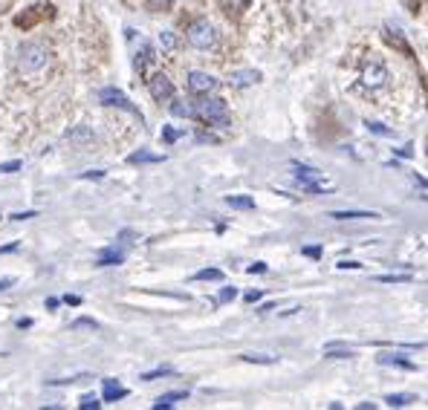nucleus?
I'll list each match as a JSON object with an SVG mask.
<instances>
[{
    "label": "nucleus",
    "mask_w": 428,
    "mask_h": 410,
    "mask_svg": "<svg viewBox=\"0 0 428 410\" xmlns=\"http://www.w3.org/2000/svg\"><path fill=\"white\" fill-rule=\"evenodd\" d=\"M171 113H174V116H197V110H194V104H188V102H174V104H171Z\"/></svg>",
    "instance_id": "nucleus-19"
},
{
    "label": "nucleus",
    "mask_w": 428,
    "mask_h": 410,
    "mask_svg": "<svg viewBox=\"0 0 428 410\" xmlns=\"http://www.w3.org/2000/svg\"><path fill=\"white\" fill-rule=\"evenodd\" d=\"M194 281H223V271L220 269H200Z\"/></svg>",
    "instance_id": "nucleus-20"
},
{
    "label": "nucleus",
    "mask_w": 428,
    "mask_h": 410,
    "mask_svg": "<svg viewBox=\"0 0 428 410\" xmlns=\"http://www.w3.org/2000/svg\"><path fill=\"white\" fill-rule=\"evenodd\" d=\"M15 220H29V217H35V211H21V214H12Z\"/></svg>",
    "instance_id": "nucleus-38"
},
{
    "label": "nucleus",
    "mask_w": 428,
    "mask_h": 410,
    "mask_svg": "<svg viewBox=\"0 0 428 410\" xmlns=\"http://www.w3.org/2000/svg\"><path fill=\"white\" fill-rule=\"evenodd\" d=\"M124 396H127V390L119 382L105 379V401H116V399H124Z\"/></svg>",
    "instance_id": "nucleus-14"
},
{
    "label": "nucleus",
    "mask_w": 428,
    "mask_h": 410,
    "mask_svg": "<svg viewBox=\"0 0 428 410\" xmlns=\"http://www.w3.org/2000/svg\"><path fill=\"white\" fill-rule=\"evenodd\" d=\"M99 99H102V104H107V107H122V110H127V113H137L139 116V110L127 102V96L122 93V90H116V87H105L102 93H99Z\"/></svg>",
    "instance_id": "nucleus-8"
},
{
    "label": "nucleus",
    "mask_w": 428,
    "mask_h": 410,
    "mask_svg": "<svg viewBox=\"0 0 428 410\" xmlns=\"http://www.w3.org/2000/svg\"><path fill=\"white\" fill-rule=\"evenodd\" d=\"M338 269H359V263H356V260H341Z\"/></svg>",
    "instance_id": "nucleus-37"
},
{
    "label": "nucleus",
    "mask_w": 428,
    "mask_h": 410,
    "mask_svg": "<svg viewBox=\"0 0 428 410\" xmlns=\"http://www.w3.org/2000/svg\"><path fill=\"white\" fill-rule=\"evenodd\" d=\"M168 373H174V370H171V367H159V370H151V373H145L142 379H145V382H154V379H162V376H168Z\"/></svg>",
    "instance_id": "nucleus-30"
},
{
    "label": "nucleus",
    "mask_w": 428,
    "mask_h": 410,
    "mask_svg": "<svg viewBox=\"0 0 428 410\" xmlns=\"http://www.w3.org/2000/svg\"><path fill=\"white\" fill-rule=\"evenodd\" d=\"M324 352H327L330 358H353V355H356L351 347H341V344H327Z\"/></svg>",
    "instance_id": "nucleus-17"
},
{
    "label": "nucleus",
    "mask_w": 428,
    "mask_h": 410,
    "mask_svg": "<svg viewBox=\"0 0 428 410\" xmlns=\"http://www.w3.org/2000/svg\"><path fill=\"white\" fill-rule=\"evenodd\" d=\"M188 393L186 390H174V393H162L156 401H154V410H165V407H174L177 401H183Z\"/></svg>",
    "instance_id": "nucleus-12"
},
{
    "label": "nucleus",
    "mask_w": 428,
    "mask_h": 410,
    "mask_svg": "<svg viewBox=\"0 0 428 410\" xmlns=\"http://www.w3.org/2000/svg\"><path fill=\"white\" fill-rule=\"evenodd\" d=\"M333 220H376V211H333Z\"/></svg>",
    "instance_id": "nucleus-15"
},
{
    "label": "nucleus",
    "mask_w": 428,
    "mask_h": 410,
    "mask_svg": "<svg viewBox=\"0 0 428 410\" xmlns=\"http://www.w3.org/2000/svg\"><path fill=\"white\" fill-rule=\"evenodd\" d=\"M379 364H388V367H400V370H417L414 361H408L405 355H394V352H382Z\"/></svg>",
    "instance_id": "nucleus-11"
},
{
    "label": "nucleus",
    "mask_w": 428,
    "mask_h": 410,
    "mask_svg": "<svg viewBox=\"0 0 428 410\" xmlns=\"http://www.w3.org/2000/svg\"><path fill=\"white\" fill-rule=\"evenodd\" d=\"M408 275H376V284H405Z\"/></svg>",
    "instance_id": "nucleus-27"
},
{
    "label": "nucleus",
    "mask_w": 428,
    "mask_h": 410,
    "mask_svg": "<svg viewBox=\"0 0 428 410\" xmlns=\"http://www.w3.org/2000/svg\"><path fill=\"white\" fill-rule=\"evenodd\" d=\"M127 162H131V165H145V162H165V156H159V153H148V151H137V153H131V156H127Z\"/></svg>",
    "instance_id": "nucleus-16"
},
{
    "label": "nucleus",
    "mask_w": 428,
    "mask_h": 410,
    "mask_svg": "<svg viewBox=\"0 0 428 410\" xmlns=\"http://www.w3.org/2000/svg\"><path fill=\"white\" fill-rule=\"evenodd\" d=\"M385 401H388L391 407H405V404L417 401V396H414V393H391V396L385 399Z\"/></svg>",
    "instance_id": "nucleus-18"
},
{
    "label": "nucleus",
    "mask_w": 428,
    "mask_h": 410,
    "mask_svg": "<svg viewBox=\"0 0 428 410\" xmlns=\"http://www.w3.org/2000/svg\"><path fill=\"white\" fill-rule=\"evenodd\" d=\"M151 58H154V50H151V43H148V41H142V53L137 55V67L142 70V67H145V64H148Z\"/></svg>",
    "instance_id": "nucleus-24"
},
{
    "label": "nucleus",
    "mask_w": 428,
    "mask_h": 410,
    "mask_svg": "<svg viewBox=\"0 0 428 410\" xmlns=\"http://www.w3.org/2000/svg\"><path fill=\"white\" fill-rule=\"evenodd\" d=\"M304 254L313 257V260H319V257H321V249H319V246H304Z\"/></svg>",
    "instance_id": "nucleus-32"
},
{
    "label": "nucleus",
    "mask_w": 428,
    "mask_h": 410,
    "mask_svg": "<svg viewBox=\"0 0 428 410\" xmlns=\"http://www.w3.org/2000/svg\"><path fill=\"white\" fill-rule=\"evenodd\" d=\"M12 286V278H0V289H9Z\"/></svg>",
    "instance_id": "nucleus-41"
},
{
    "label": "nucleus",
    "mask_w": 428,
    "mask_h": 410,
    "mask_svg": "<svg viewBox=\"0 0 428 410\" xmlns=\"http://www.w3.org/2000/svg\"><path fill=\"white\" fill-rule=\"evenodd\" d=\"M235 295H237V289H235V286H226V289H220L218 303H229V301H235Z\"/></svg>",
    "instance_id": "nucleus-29"
},
{
    "label": "nucleus",
    "mask_w": 428,
    "mask_h": 410,
    "mask_svg": "<svg viewBox=\"0 0 428 410\" xmlns=\"http://www.w3.org/2000/svg\"><path fill=\"white\" fill-rule=\"evenodd\" d=\"M186 38H188V43H191L194 50H211L214 43H218V32H214V26L208 21H203V18L188 26Z\"/></svg>",
    "instance_id": "nucleus-3"
},
{
    "label": "nucleus",
    "mask_w": 428,
    "mask_h": 410,
    "mask_svg": "<svg viewBox=\"0 0 428 410\" xmlns=\"http://www.w3.org/2000/svg\"><path fill=\"white\" fill-rule=\"evenodd\" d=\"M249 271H252V275H261V271H267V263H252Z\"/></svg>",
    "instance_id": "nucleus-34"
},
{
    "label": "nucleus",
    "mask_w": 428,
    "mask_h": 410,
    "mask_svg": "<svg viewBox=\"0 0 428 410\" xmlns=\"http://www.w3.org/2000/svg\"><path fill=\"white\" fill-rule=\"evenodd\" d=\"M23 168V162L21 159H15V162H4L0 165V173H15V171H21Z\"/></svg>",
    "instance_id": "nucleus-31"
},
{
    "label": "nucleus",
    "mask_w": 428,
    "mask_h": 410,
    "mask_svg": "<svg viewBox=\"0 0 428 410\" xmlns=\"http://www.w3.org/2000/svg\"><path fill=\"white\" fill-rule=\"evenodd\" d=\"M258 78H261L258 70H240V72L232 75V84H235V87H249V84H255Z\"/></svg>",
    "instance_id": "nucleus-13"
},
{
    "label": "nucleus",
    "mask_w": 428,
    "mask_h": 410,
    "mask_svg": "<svg viewBox=\"0 0 428 410\" xmlns=\"http://www.w3.org/2000/svg\"><path fill=\"white\" fill-rule=\"evenodd\" d=\"M370 130H376V133H385V136H391V130H388V127H382V124H376V122H370Z\"/></svg>",
    "instance_id": "nucleus-36"
},
{
    "label": "nucleus",
    "mask_w": 428,
    "mask_h": 410,
    "mask_svg": "<svg viewBox=\"0 0 428 410\" xmlns=\"http://www.w3.org/2000/svg\"><path fill=\"white\" fill-rule=\"evenodd\" d=\"M159 47L162 50H174L177 47V35L174 32H159Z\"/></svg>",
    "instance_id": "nucleus-25"
},
{
    "label": "nucleus",
    "mask_w": 428,
    "mask_h": 410,
    "mask_svg": "<svg viewBox=\"0 0 428 410\" xmlns=\"http://www.w3.org/2000/svg\"><path fill=\"white\" fill-rule=\"evenodd\" d=\"M194 110H197V116L205 119L208 124H218V127H226V124H229V107H226L223 99H214V96L205 93V99L197 102Z\"/></svg>",
    "instance_id": "nucleus-2"
},
{
    "label": "nucleus",
    "mask_w": 428,
    "mask_h": 410,
    "mask_svg": "<svg viewBox=\"0 0 428 410\" xmlns=\"http://www.w3.org/2000/svg\"><path fill=\"white\" fill-rule=\"evenodd\" d=\"M218 87V81H214L208 72H188V90L194 96H205V93H211V90Z\"/></svg>",
    "instance_id": "nucleus-9"
},
{
    "label": "nucleus",
    "mask_w": 428,
    "mask_h": 410,
    "mask_svg": "<svg viewBox=\"0 0 428 410\" xmlns=\"http://www.w3.org/2000/svg\"><path fill=\"white\" fill-rule=\"evenodd\" d=\"M388 67H385V61L382 58H370V61H365V67H362V84L368 87V90H379V87H385L388 84Z\"/></svg>",
    "instance_id": "nucleus-4"
},
{
    "label": "nucleus",
    "mask_w": 428,
    "mask_h": 410,
    "mask_svg": "<svg viewBox=\"0 0 428 410\" xmlns=\"http://www.w3.org/2000/svg\"><path fill=\"white\" fill-rule=\"evenodd\" d=\"M78 407H81V410H90V407L96 410V407H102V401H99V396H93V393H84V396L78 399Z\"/></svg>",
    "instance_id": "nucleus-22"
},
{
    "label": "nucleus",
    "mask_w": 428,
    "mask_h": 410,
    "mask_svg": "<svg viewBox=\"0 0 428 410\" xmlns=\"http://www.w3.org/2000/svg\"><path fill=\"white\" fill-rule=\"evenodd\" d=\"M226 203L232 205V208H255V200L252 197H226Z\"/></svg>",
    "instance_id": "nucleus-23"
},
{
    "label": "nucleus",
    "mask_w": 428,
    "mask_h": 410,
    "mask_svg": "<svg viewBox=\"0 0 428 410\" xmlns=\"http://www.w3.org/2000/svg\"><path fill=\"white\" fill-rule=\"evenodd\" d=\"M246 301H249V303H255V301H261V292H249V295H246Z\"/></svg>",
    "instance_id": "nucleus-40"
},
{
    "label": "nucleus",
    "mask_w": 428,
    "mask_h": 410,
    "mask_svg": "<svg viewBox=\"0 0 428 410\" xmlns=\"http://www.w3.org/2000/svg\"><path fill=\"white\" fill-rule=\"evenodd\" d=\"M162 136H165V142H177V139H180V133H177V130H171V127H165Z\"/></svg>",
    "instance_id": "nucleus-33"
},
{
    "label": "nucleus",
    "mask_w": 428,
    "mask_h": 410,
    "mask_svg": "<svg viewBox=\"0 0 428 410\" xmlns=\"http://www.w3.org/2000/svg\"><path fill=\"white\" fill-rule=\"evenodd\" d=\"M73 330H99V324L93 318H78V321H73Z\"/></svg>",
    "instance_id": "nucleus-26"
},
{
    "label": "nucleus",
    "mask_w": 428,
    "mask_h": 410,
    "mask_svg": "<svg viewBox=\"0 0 428 410\" xmlns=\"http://www.w3.org/2000/svg\"><path fill=\"white\" fill-rule=\"evenodd\" d=\"M124 260V249H119V246H107V249H102L99 254H96V263L99 266H119Z\"/></svg>",
    "instance_id": "nucleus-10"
},
{
    "label": "nucleus",
    "mask_w": 428,
    "mask_h": 410,
    "mask_svg": "<svg viewBox=\"0 0 428 410\" xmlns=\"http://www.w3.org/2000/svg\"><path fill=\"white\" fill-rule=\"evenodd\" d=\"M289 168H292L295 179L301 182V188H304V191H310V194H324V191H330L327 185H321V173H319L316 168H310V165H298V162H292Z\"/></svg>",
    "instance_id": "nucleus-5"
},
{
    "label": "nucleus",
    "mask_w": 428,
    "mask_h": 410,
    "mask_svg": "<svg viewBox=\"0 0 428 410\" xmlns=\"http://www.w3.org/2000/svg\"><path fill=\"white\" fill-rule=\"evenodd\" d=\"M220 6H223L226 12H240V9L246 6V0H220Z\"/></svg>",
    "instance_id": "nucleus-28"
},
{
    "label": "nucleus",
    "mask_w": 428,
    "mask_h": 410,
    "mask_svg": "<svg viewBox=\"0 0 428 410\" xmlns=\"http://www.w3.org/2000/svg\"><path fill=\"white\" fill-rule=\"evenodd\" d=\"M148 4H151V9H165L171 0H148Z\"/></svg>",
    "instance_id": "nucleus-35"
},
{
    "label": "nucleus",
    "mask_w": 428,
    "mask_h": 410,
    "mask_svg": "<svg viewBox=\"0 0 428 410\" xmlns=\"http://www.w3.org/2000/svg\"><path fill=\"white\" fill-rule=\"evenodd\" d=\"M50 61V50H47V43H41V41H23L21 47H18V70L21 72H38L41 67H47Z\"/></svg>",
    "instance_id": "nucleus-1"
},
{
    "label": "nucleus",
    "mask_w": 428,
    "mask_h": 410,
    "mask_svg": "<svg viewBox=\"0 0 428 410\" xmlns=\"http://www.w3.org/2000/svg\"><path fill=\"white\" fill-rule=\"evenodd\" d=\"M148 93L154 102H171L174 99V84H171V78L165 72H156L148 78Z\"/></svg>",
    "instance_id": "nucleus-6"
},
{
    "label": "nucleus",
    "mask_w": 428,
    "mask_h": 410,
    "mask_svg": "<svg viewBox=\"0 0 428 410\" xmlns=\"http://www.w3.org/2000/svg\"><path fill=\"white\" fill-rule=\"evenodd\" d=\"M243 361H252V364H275L278 358H275V355H261V352H243Z\"/></svg>",
    "instance_id": "nucleus-21"
},
{
    "label": "nucleus",
    "mask_w": 428,
    "mask_h": 410,
    "mask_svg": "<svg viewBox=\"0 0 428 410\" xmlns=\"http://www.w3.org/2000/svg\"><path fill=\"white\" fill-rule=\"evenodd\" d=\"M64 301H67V303H70V306H78V303H81V298H75V295H67V298H64Z\"/></svg>",
    "instance_id": "nucleus-39"
},
{
    "label": "nucleus",
    "mask_w": 428,
    "mask_h": 410,
    "mask_svg": "<svg viewBox=\"0 0 428 410\" xmlns=\"http://www.w3.org/2000/svg\"><path fill=\"white\" fill-rule=\"evenodd\" d=\"M64 139H67L73 148H90V145L96 142V133H93V127H87V124H75V127H70V130L64 133Z\"/></svg>",
    "instance_id": "nucleus-7"
}]
</instances>
